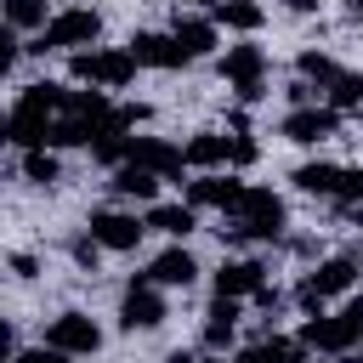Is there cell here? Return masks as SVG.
<instances>
[{
	"instance_id": "6da1fadb",
	"label": "cell",
	"mask_w": 363,
	"mask_h": 363,
	"mask_svg": "<svg viewBox=\"0 0 363 363\" xmlns=\"http://www.w3.org/2000/svg\"><path fill=\"white\" fill-rule=\"evenodd\" d=\"M284 227H289V210H284V199L272 193V187H255L250 182V193H244V204H238V216H227V238H244V244H272V238H284Z\"/></svg>"
},
{
	"instance_id": "7a4b0ae2",
	"label": "cell",
	"mask_w": 363,
	"mask_h": 363,
	"mask_svg": "<svg viewBox=\"0 0 363 363\" xmlns=\"http://www.w3.org/2000/svg\"><path fill=\"white\" fill-rule=\"evenodd\" d=\"M102 40V11H91V6H62L51 23H45V34H34L28 40V51L34 57H45V51H91Z\"/></svg>"
},
{
	"instance_id": "3957f363",
	"label": "cell",
	"mask_w": 363,
	"mask_h": 363,
	"mask_svg": "<svg viewBox=\"0 0 363 363\" xmlns=\"http://www.w3.org/2000/svg\"><path fill=\"white\" fill-rule=\"evenodd\" d=\"M136 57H130V45H91V51H74L68 57V74L79 79V85H96V91H125L130 79H136Z\"/></svg>"
},
{
	"instance_id": "277c9868",
	"label": "cell",
	"mask_w": 363,
	"mask_h": 363,
	"mask_svg": "<svg viewBox=\"0 0 363 363\" xmlns=\"http://www.w3.org/2000/svg\"><path fill=\"white\" fill-rule=\"evenodd\" d=\"M357 289V255H329V261H318L301 284H295V301H301V312L312 318V312H329V301L335 295H352Z\"/></svg>"
},
{
	"instance_id": "5b68a950",
	"label": "cell",
	"mask_w": 363,
	"mask_h": 363,
	"mask_svg": "<svg viewBox=\"0 0 363 363\" xmlns=\"http://www.w3.org/2000/svg\"><path fill=\"white\" fill-rule=\"evenodd\" d=\"M221 79L233 85L238 102H261V96H267V51H261L255 40L227 45V51H221Z\"/></svg>"
},
{
	"instance_id": "8992f818",
	"label": "cell",
	"mask_w": 363,
	"mask_h": 363,
	"mask_svg": "<svg viewBox=\"0 0 363 363\" xmlns=\"http://www.w3.org/2000/svg\"><path fill=\"white\" fill-rule=\"evenodd\" d=\"M164 318H170L164 289H159L147 272H136V278L125 284V295H119V329H125V335H136V329H159Z\"/></svg>"
},
{
	"instance_id": "52a82bcc",
	"label": "cell",
	"mask_w": 363,
	"mask_h": 363,
	"mask_svg": "<svg viewBox=\"0 0 363 363\" xmlns=\"http://www.w3.org/2000/svg\"><path fill=\"white\" fill-rule=\"evenodd\" d=\"M85 233H91V238H96L108 255H130V250L147 238V221H142L136 210H113V204H108V210H91Z\"/></svg>"
},
{
	"instance_id": "ba28073f",
	"label": "cell",
	"mask_w": 363,
	"mask_h": 363,
	"mask_svg": "<svg viewBox=\"0 0 363 363\" xmlns=\"http://www.w3.org/2000/svg\"><path fill=\"white\" fill-rule=\"evenodd\" d=\"M45 346H57V352H68V357H91V352H102V323H96L91 312L68 306V312H57V318L45 323Z\"/></svg>"
},
{
	"instance_id": "9c48e42d",
	"label": "cell",
	"mask_w": 363,
	"mask_h": 363,
	"mask_svg": "<svg viewBox=\"0 0 363 363\" xmlns=\"http://www.w3.org/2000/svg\"><path fill=\"white\" fill-rule=\"evenodd\" d=\"M244 193H250V182H244V176H233V170H204V176H193V182H187V204H193V210L238 216Z\"/></svg>"
},
{
	"instance_id": "30bf717a",
	"label": "cell",
	"mask_w": 363,
	"mask_h": 363,
	"mask_svg": "<svg viewBox=\"0 0 363 363\" xmlns=\"http://www.w3.org/2000/svg\"><path fill=\"white\" fill-rule=\"evenodd\" d=\"M278 136H284V142H295V147H318V142L340 136V113H335L329 102H312V108H289V113L278 119Z\"/></svg>"
},
{
	"instance_id": "8fae6325",
	"label": "cell",
	"mask_w": 363,
	"mask_h": 363,
	"mask_svg": "<svg viewBox=\"0 0 363 363\" xmlns=\"http://www.w3.org/2000/svg\"><path fill=\"white\" fill-rule=\"evenodd\" d=\"M210 289H216L221 301H255V295L267 289V261H255V255H233V261L216 267Z\"/></svg>"
},
{
	"instance_id": "7c38bea8",
	"label": "cell",
	"mask_w": 363,
	"mask_h": 363,
	"mask_svg": "<svg viewBox=\"0 0 363 363\" xmlns=\"http://www.w3.org/2000/svg\"><path fill=\"white\" fill-rule=\"evenodd\" d=\"M125 45H130V57H136L142 68H153V74H176V68H187V51L176 45L170 28H136Z\"/></svg>"
},
{
	"instance_id": "4fadbf2b",
	"label": "cell",
	"mask_w": 363,
	"mask_h": 363,
	"mask_svg": "<svg viewBox=\"0 0 363 363\" xmlns=\"http://www.w3.org/2000/svg\"><path fill=\"white\" fill-rule=\"evenodd\" d=\"M170 34H176V45L187 51V62L221 51V23L204 17V11H176V17H170Z\"/></svg>"
},
{
	"instance_id": "5bb4252c",
	"label": "cell",
	"mask_w": 363,
	"mask_h": 363,
	"mask_svg": "<svg viewBox=\"0 0 363 363\" xmlns=\"http://www.w3.org/2000/svg\"><path fill=\"white\" fill-rule=\"evenodd\" d=\"M130 164H142V170H153V176H164V182H182V176H187V153H182L176 142L142 136V130H136V142H130Z\"/></svg>"
},
{
	"instance_id": "9a60e30c",
	"label": "cell",
	"mask_w": 363,
	"mask_h": 363,
	"mask_svg": "<svg viewBox=\"0 0 363 363\" xmlns=\"http://www.w3.org/2000/svg\"><path fill=\"white\" fill-rule=\"evenodd\" d=\"M238 306L244 301H210V312H204V323H199V352H216V357H227L233 352V340H238Z\"/></svg>"
},
{
	"instance_id": "2e32d148",
	"label": "cell",
	"mask_w": 363,
	"mask_h": 363,
	"mask_svg": "<svg viewBox=\"0 0 363 363\" xmlns=\"http://www.w3.org/2000/svg\"><path fill=\"white\" fill-rule=\"evenodd\" d=\"M182 153H187V170H193V176H204V170H227V164H233V147H227L221 130H193V136L182 142Z\"/></svg>"
},
{
	"instance_id": "e0dca14e",
	"label": "cell",
	"mask_w": 363,
	"mask_h": 363,
	"mask_svg": "<svg viewBox=\"0 0 363 363\" xmlns=\"http://www.w3.org/2000/svg\"><path fill=\"white\" fill-rule=\"evenodd\" d=\"M147 278H153L159 289H187V284L199 278V261H193V250H187V244H170V250H159V255H153Z\"/></svg>"
},
{
	"instance_id": "ac0fdd59",
	"label": "cell",
	"mask_w": 363,
	"mask_h": 363,
	"mask_svg": "<svg viewBox=\"0 0 363 363\" xmlns=\"http://www.w3.org/2000/svg\"><path fill=\"white\" fill-rule=\"evenodd\" d=\"M142 221H147V233H164L170 244H182V238L199 227V210H193L187 199H182V204H164V199H159V204L142 210Z\"/></svg>"
},
{
	"instance_id": "d6986e66",
	"label": "cell",
	"mask_w": 363,
	"mask_h": 363,
	"mask_svg": "<svg viewBox=\"0 0 363 363\" xmlns=\"http://www.w3.org/2000/svg\"><path fill=\"white\" fill-rule=\"evenodd\" d=\"M108 187H113L119 199L159 204V187H164V176H153V170H142V164H119V170H108Z\"/></svg>"
},
{
	"instance_id": "ffe728a7",
	"label": "cell",
	"mask_w": 363,
	"mask_h": 363,
	"mask_svg": "<svg viewBox=\"0 0 363 363\" xmlns=\"http://www.w3.org/2000/svg\"><path fill=\"white\" fill-rule=\"evenodd\" d=\"M340 170L346 164H329V159H306V164H295V193H306V199H335V187H340Z\"/></svg>"
},
{
	"instance_id": "44dd1931",
	"label": "cell",
	"mask_w": 363,
	"mask_h": 363,
	"mask_svg": "<svg viewBox=\"0 0 363 363\" xmlns=\"http://www.w3.org/2000/svg\"><path fill=\"white\" fill-rule=\"evenodd\" d=\"M210 17H216L221 28H233V34H244V40H250V34H261V23H267V6H261V0H221Z\"/></svg>"
},
{
	"instance_id": "7402d4cb",
	"label": "cell",
	"mask_w": 363,
	"mask_h": 363,
	"mask_svg": "<svg viewBox=\"0 0 363 363\" xmlns=\"http://www.w3.org/2000/svg\"><path fill=\"white\" fill-rule=\"evenodd\" d=\"M0 17L11 34H45V23L57 11H45V0H0Z\"/></svg>"
},
{
	"instance_id": "603a6c76",
	"label": "cell",
	"mask_w": 363,
	"mask_h": 363,
	"mask_svg": "<svg viewBox=\"0 0 363 363\" xmlns=\"http://www.w3.org/2000/svg\"><path fill=\"white\" fill-rule=\"evenodd\" d=\"M340 74H346V68H340L329 51H301V57H295V79H306V85H318V91H329Z\"/></svg>"
},
{
	"instance_id": "cb8c5ba5",
	"label": "cell",
	"mask_w": 363,
	"mask_h": 363,
	"mask_svg": "<svg viewBox=\"0 0 363 363\" xmlns=\"http://www.w3.org/2000/svg\"><path fill=\"white\" fill-rule=\"evenodd\" d=\"M130 142H136L130 130H119V125H108V130H102V136L91 142V159H96L102 170H119V164H130Z\"/></svg>"
},
{
	"instance_id": "d4e9b609",
	"label": "cell",
	"mask_w": 363,
	"mask_h": 363,
	"mask_svg": "<svg viewBox=\"0 0 363 363\" xmlns=\"http://www.w3.org/2000/svg\"><path fill=\"white\" fill-rule=\"evenodd\" d=\"M23 182H34V187H57V182H62V159H57V147H28V153H23Z\"/></svg>"
},
{
	"instance_id": "484cf974",
	"label": "cell",
	"mask_w": 363,
	"mask_h": 363,
	"mask_svg": "<svg viewBox=\"0 0 363 363\" xmlns=\"http://www.w3.org/2000/svg\"><path fill=\"white\" fill-rule=\"evenodd\" d=\"M91 142H96V125H85V119H74V113H57V125H51V147L62 153V147H85L91 153Z\"/></svg>"
},
{
	"instance_id": "4316f807",
	"label": "cell",
	"mask_w": 363,
	"mask_h": 363,
	"mask_svg": "<svg viewBox=\"0 0 363 363\" xmlns=\"http://www.w3.org/2000/svg\"><path fill=\"white\" fill-rule=\"evenodd\" d=\"M323 102H329L340 119H346V113H357V108H363V74H352V68H346V74L323 91Z\"/></svg>"
},
{
	"instance_id": "83f0119b",
	"label": "cell",
	"mask_w": 363,
	"mask_h": 363,
	"mask_svg": "<svg viewBox=\"0 0 363 363\" xmlns=\"http://www.w3.org/2000/svg\"><path fill=\"white\" fill-rule=\"evenodd\" d=\"M329 204H335V210H357V204H363V164H346V170H340V187H335Z\"/></svg>"
},
{
	"instance_id": "f1b7e54d",
	"label": "cell",
	"mask_w": 363,
	"mask_h": 363,
	"mask_svg": "<svg viewBox=\"0 0 363 363\" xmlns=\"http://www.w3.org/2000/svg\"><path fill=\"white\" fill-rule=\"evenodd\" d=\"M227 147H233V164H238V170H250V164L261 159V142H255L250 130H233V136H227Z\"/></svg>"
},
{
	"instance_id": "f546056e",
	"label": "cell",
	"mask_w": 363,
	"mask_h": 363,
	"mask_svg": "<svg viewBox=\"0 0 363 363\" xmlns=\"http://www.w3.org/2000/svg\"><path fill=\"white\" fill-rule=\"evenodd\" d=\"M68 255H74V261H79V267H91V272H96V261H102V255H108V250H102V244H96V238H91V233H79V238H74V244H68Z\"/></svg>"
},
{
	"instance_id": "4dcf8cb0",
	"label": "cell",
	"mask_w": 363,
	"mask_h": 363,
	"mask_svg": "<svg viewBox=\"0 0 363 363\" xmlns=\"http://www.w3.org/2000/svg\"><path fill=\"white\" fill-rule=\"evenodd\" d=\"M11 363H68V352H57V346H45V340H40V346H17V357H11Z\"/></svg>"
},
{
	"instance_id": "1f68e13d",
	"label": "cell",
	"mask_w": 363,
	"mask_h": 363,
	"mask_svg": "<svg viewBox=\"0 0 363 363\" xmlns=\"http://www.w3.org/2000/svg\"><path fill=\"white\" fill-rule=\"evenodd\" d=\"M113 125H119V130H136V125H147V108H142V102H119V108H113Z\"/></svg>"
},
{
	"instance_id": "d6a6232c",
	"label": "cell",
	"mask_w": 363,
	"mask_h": 363,
	"mask_svg": "<svg viewBox=\"0 0 363 363\" xmlns=\"http://www.w3.org/2000/svg\"><path fill=\"white\" fill-rule=\"evenodd\" d=\"M335 312H340V318H346V323H352V335H357V340H363V295H346V301H340V306H335Z\"/></svg>"
},
{
	"instance_id": "836d02e7",
	"label": "cell",
	"mask_w": 363,
	"mask_h": 363,
	"mask_svg": "<svg viewBox=\"0 0 363 363\" xmlns=\"http://www.w3.org/2000/svg\"><path fill=\"white\" fill-rule=\"evenodd\" d=\"M11 272H17V278H34V272H40V261H34V255H23V250H17V255H11Z\"/></svg>"
},
{
	"instance_id": "e575fe53",
	"label": "cell",
	"mask_w": 363,
	"mask_h": 363,
	"mask_svg": "<svg viewBox=\"0 0 363 363\" xmlns=\"http://www.w3.org/2000/svg\"><path fill=\"white\" fill-rule=\"evenodd\" d=\"M170 363H227V357H216V352H170Z\"/></svg>"
},
{
	"instance_id": "d590c367",
	"label": "cell",
	"mask_w": 363,
	"mask_h": 363,
	"mask_svg": "<svg viewBox=\"0 0 363 363\" xmlns=\"http://www.w3.org/2000/svg\"><path fill=\"white\" fill-rule=\"evenodd\" d=\"M323 0H284V11H295V17H312Z\"/></svg>"
},
{
	"instance_id": "8d00e7d4",
	"label": "cell",
	"mask_w": 363,
	"mask_h": 363,
	"mask_svg": "<svg viewBox=\"0 0 363 363\" xmlns=\"http://www.w3.org/2000/svg\"><path fill=\"white\" fill-rule=\"evenodd\" d=\"M227 363H267V357H261V346H244V352H233Z\"/></svg>"
},
{
	"instance_id": "74e56055",
	"label": "cell",
	"mask_w": 363,
	"mask_h": 363,
	"mask_svg": "<svg viewBox=\"0 0 363 363\" xmlns=\"http://www.w3.org/2000/svg\"><path fill=\"white\" fill-rule=\"evenodd\" d=\"M170 6H176V11H193V6H210V11H216L221 0H170Z\"/></svg>"
},
{
	"instance_id": "f35d334b",
	"label": "cell",
	"mask_w": 363,
	"mask_h": 363,
	"mask_svg": "<svg viewBox=\"0 0 363 363\" xmlns=\"http://www.w3.org/2000/svg\"><path fill=\"white\" fill-rule=\"evenodd\" d=\"M335 363H363V352H340V357H335Z\"/></svg>"
},
{
	"instance_id": "ab89813d",
	"label": "cell",
	"mask_w": 363,
	"mask_h": 363,
	"mask_svg": "<svg viewBox=\"0 0 363 363\" xmlns=\"http://www.w3.org/2000/svg\"><path fill=\"white\" fill-rule=\"evenodd\" d=\"M352 221H357V233H363V204H357V210H352Z\"/></svg>"
},
{
	"instance_id": "60d3db41",
	"label": "cell",
	"mask_w": 363,
	"mask_h": 363,
	"mask_svg": "<svg viewBox=\"0 0 363 363\" xmlns=\"http://www.w3.org/2000/svg\"><path fill=\"white\" fill-rule=\"evenodd\" d=\"M306 363H323V357H306Z\"/></svg>"
},
{
	"instance_id": "b9f144b4",
	"label": "cell",
	"mask_w": 363,
	"mask_h": 363,
	"mask_svg": "<svg viewBox=\"0 0 363 363\" xmlns=\"http://www.w3.org/2000/svg\"><path fill=\"white\" fill-rule=\"evenodd\" d=\"M357 23H363V17H357Z\"/></svg>"
}]
</instances>
